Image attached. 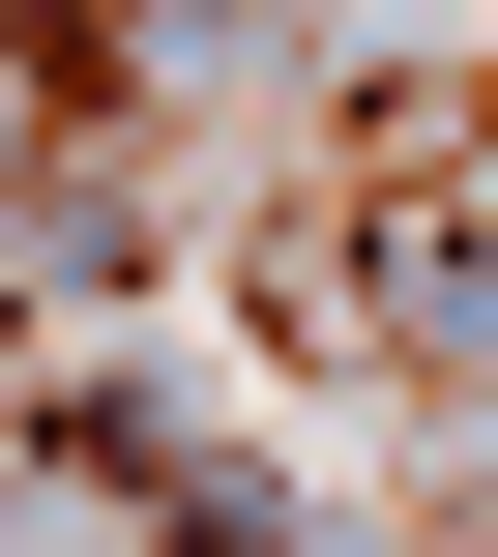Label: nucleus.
I'll use <instances>...</instances> for the list:
<instances>
[{"mask_svg": "<svg viewBox=\"0 0 498 557\" xmlns=\"http://www.w3.org/2000/svg\"><path fill=\"white\" fill-rule=\"evenodd\" d=\"M0 470H29V499H88V529H264V470H206L147 382H59V411H0Z\"/></svg>", "mask_w": 498, "mask_h": 557, "instance_id": "obj_1", "label": "nucleus"}, {"mask_svg": "<svg viewBox=\"0 0 498 557\" xmlns=\"http://www.w3.org/2000/svg\"><path fill=\"white\" fill-rule=\"evenodd\" d=\"M0 88L29 117H117V0H0Z\"/></svg>", "mask_w": 498, "mask_h": 557, "instance_id": "obj_2", "label": "nucleus"}]
</instances>
